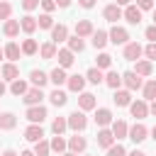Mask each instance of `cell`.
Listing matches in <instances>:
<instances>
[{
    "label": "cell",
    "mask_w": 156,
    "mask_h": 156,
    "mask_svg": "<svg viewBox=\"0 0 156 156\" xmlns=\"http://www.w3.org/2000/svg\"><path fill=\"white\" fill-rule=\"evenodd\" d=\"M20 156H37V154H34V151H22Z\"/></svg>",
    "instance_id": "680465c9"
},
{
    "label": "cell",
    "mask_w": 156,
    "mask_h": 156,
    "mask_svg": "<svg viewBox=\"0 0 156 156\" xmlns=\"http://www.w3.org/2000/svg\"><path fill=\"white\" fill-rule=\"evenodd\" d=\"M139 10H154V0H136Z\"/></svg>",
    "instance_id": "c3c4849f"
},
{
    "label": "cell",
    "mask_w": 156,
    "mask_h": 156,
    "mask_svg": "<svg viewBox=\"0 0 156 156\" xmlns=\"http://www.w3.org/2000/svg\"><path fill=\"white\" fill-rule=\"evenodd\" d=\"M129 24H139L141 22V10L136 7V5H127V10H124V15H122Z\"/></svg>",
    "instance_id": "8fae6325"
},
{
    "label": "cell",
    "mask_w": 156,
    "mask_h": 156,
    "mask_svg": "<svg viewBox=\"0 0 156 156\" xmlns=\"http://www.w3.org/2000/svg\"><path fill=\"white\" fill-rule=\"evenodd\" d=\"M129 112H132V117H136V119H144V117L149 115V105H146L144 100L129 102Z\"/></svg>",
    "instance_id": "52a82bcc"
},
{
    "label": "cell",
    "mask_w": 156,
    "mask_h": 156,
    "mask_svg": "<svg viewBox=\"0 0 156 156\" xmlns=\"http://www.w3.org/2000/svg\"><path fill=\"white\" fill-rule=\"evenodd\" d=\"M127 156H146V154H144V151H136V149H134V151H132V154H127Z\"/></svg>",
    "instance_id": "9f6ffc18"
},
{
    "label": "cell",
    "mask_w": 156,
    "mask_h": 156,
    "mask_svg": "<svg viewBox=\"0 0 156 156\" xmlns=\"http://www.w3.org/2000/svg\"><path fill=\"white\" fill-rule=\"evenodd\" d=\"M144 98L146 100H156V80H146L144 83Z\"/></svg>",
    "instance_id": "60d3db41"
},
{
    "label": "cell",
    "mask_w": 156,
    "mask_h": 156,
    "mask_svg": "<svg viewBox=\"0 0 156 156\" xmlns=\"http://www.w3.org/2000/svg\"><path fill=\"white\" fill-rule=\"evenodd\" d=\"M20 29H22V27H20V22H17V20H5V24H2V34H5V37H10V39H12V37H17V34H20Z\"/></svg>",
    "instance_id": "ac0fdd59"
},
{
    "label": "cell",
    "mask_w": 156,
    "mask_h": 156,
    "mask_svg": "<svg viewBox=\"0 0 156 156\" xmlns=\"http://www.w3.org/2000/svg\"><path fill=\"white\" fill-rule=\"evenodd\" d=\"M49 151H51V144H49V141L39 139V141L34 144V154H37V156H49Z\"/></svg>",
    "instance_id": "74e56055"
},
{
    "label": "cell",
    "mask_w": 156,
    "mask_h": 156,
    "mask_svg": "<svg viewBox=\"0 0 156 156\" xmlns=\"http://www.w3.org/2000/svg\"><path fill=\"white\" fill-rule=\"evenodd\" d=\"M41 5V0H22V7L24 10H34V7H39Z\"/></svg>",
    "instance_id": "681fc988"
},
{
    "label": "cell",
    "mask_w": 156,
    "mask_h": 156,
    "mask_svg": "<svg viewBox=\"0 0 156 156\" xmlns=\"http://www.w3.org/2000/svg\"><path fill=\"white\" fill-rule=\"evenodd\" d=\"M66 41H68V49H71L73 54H76V51H83V49H85V41H83V37H78V34H76V37H68Z\"/></svg>",
    "instance_id": "836d02e7"
},
{
    "label": "cell",
    "mask_w": 156,
    "mask_h": 156,
    "mask_svg": "<svg viewBox=\"0 0 156 156\" xmlns=\"http://www.w3.org/2000/svg\"><path fill=\"white\" fill-rule=\"evenodd\" d=\"M61 156H78V154H73V151H63Z\"/></svg>",
    "instance_id": "91938a15"
},
{
    "label": "cell",
    "mask_w": 156,
    "mask_h": 156,
    "mask_svg": "<svg viewBox=\"0 0 156 156\" xmlns=\"http://www.w3.org/2000/svg\"><path fill=\"white\" fill-rule=\"evenodd\" d=\"M151 136H154V141H156V127H154V129H151Z\"/></svg>",
    "instance_id": "6125c7cd"
},
{
    "label": "cell",
    "mask_w": 156,
    "mask_h": 156,
    "mask_svg": "<svg viewBox=\"0 0 156 156\" xmlns=\"http://www.w3.org/2000/svg\"><path fill=\"white\" fill-rule=\"evenodd\" d=\"M39 54H41V58L44 61H51V58H56V44L54 41H46V44H41V49H39Z\"/></svg>",
    "instance_id": "cb8c5ba5"
},
{
    "label": "cell",
    "mask_w": 156,
    "mask_h": 156,
    "mask_svg": "<svg viewBox=\"0 0 156 156\" xmlns=\"http://www.w3.org/2000/svg\"><path fill=\"white\" fill-rule=\"evenodd\" d=\"M141 54H144L141 44H136V41H127V44H124V58H127V61H136Z\"/></svg>",
    "instance_id": "5b68a950"
},
{
    "label": "cell",
    "mask_w": 156,
    "mask_h": 156,
    "mask_svg": "<svg viewBox=\"0 0 156 156\" xmlns=\"http://www.w3.org/2000/svg\"><path fill=\"white\" fill-rule=\"evenodd\" d=\"M2 56H5V49H2V46H0V58H2Z\"/></svg>",
    "instance_id": "be15d7a7"
},
{
    "label": "cell",
    "mask_w": 156,
    "mask_h": 156,
    "mask_svg": "<svg viewBox=\"0 0 156 156\" xmlns=\"http://www.w3.org/2000/svg\"><path fill=\"white\" fill-rule=\"evenodd\" d=\"M10 15H12V5L0 0V20H10Z\"/></svg>",
    "instance_id": "7bdbcfd3"
},
{
    "label": "cell",
    "mask_w": 156,
    "mask_h": 156,
    "mask_svg": "<svg viewBox=\"0 0 156 156\" xmlns=\"http://www.w3.org/2000/svg\"><path fill=\"white\" fill-rule=\"evenodd\" d=\"M27 119L34 122V124H41V122L46 119V107H41V105H32V107L27 110Z\"/></svg>",
    "instance_id": "3957f363"
},
{
    "label": "cell",
    "mask_w": 156,
    "mask_h": 156,
    "mask_svg": "<svg viewBox=\"0 0 156 156\" xmlns=\"http://www.w3.org/2000/svg\"><path fill=\"white\" fill-rule=\"evenodd\" d=\"M49 144H51V151H56V154H63V151L68 149V141H66L61 134H56V136H54Z\"/></svg>",
    "instance_id": "4dcf8cb0"
},
{
    "label": "cell",
    "mask_w": 156,
    "mask_h": 156,
    "mask_svg": "<svg viewBox=\"0 0 156 156\" xmlns=\"http://www.w3.org/2000/svg\"><path fill=\"white\" fill-rule=\"evenodd\" d=\"M154 24H156V10H154Z\"/></svg>",
    "instance_id": "e7e4bbea"
},
{
    "label": "cell",
    "mask_w": 156,
    "mask_h": 156,
    "mask_svg": "<svg viewBox=\"0 0 156 156\" xmlns=\"http://www.w3.org/2000/svg\"><path fill=\"white\" fill-rule=\"evenodd\" d=\"M2 156H17V154H15L12 149H7V151H2Z\"/></svg>",
    "instance_id": "6f0895ef"
},
{
    "label": "cell",
    "mask_w": 156,
    "mask_h": 156,
    "mask_svg": "<svg viewBox=\"0 0 156 156\" xmlns=\"http://www.w3.org/2000/svg\"><path fill=\"white\" fill-rule=\"evenodd\" d=\"M112 134H115V139H124V136H129V127H127V122H124V119H115V122H112Z\"/></svg>",
    "instance_id": "2e32d148"
},
{
    "label": "cell",
    "mask_w": 156,
    "mask_h": 156,
    "mask_svg": "<svg viewBox=\"0 0 156 156\" xmlns=\"http://www.w3.org/2000/svg\"><path fill=\"white\" fill-rule=\"evenodd\" d=\"M24 139H27V141H34V144H37L39 139H44V129H41V124H34V122H32V124L24 129Z\"/></svg>",
    "instance_id": "ba28073f"
},
{
    "label": "cell",
    "mask_w": 156,
    "mask_h": 156,
    "mask_svg": "<svg viewBox=\"0 0 156 156\" xmlns=\"http://www.w3.org/2000/svg\"><path fill=\"white\" fill-rule=\"evenodd\" d=\"M110 41V34L105 32V29H98V32H93V46L95 49H105V44Z\"/></svg>",
    "instance_id": "603a6c76"
},
{
    "label": "cell",
    "mask_w": 156,
    "mask_h": 156,
    "mask_svg": "<svg viewBox=\"0 0 156 156\" xmlns=\"http://www.w3.org/2000/svg\"><path fill=\"white\" fill-rule=\"evenodd\" d=\"M56 58H58V66H61V68H68V66H73V61H76L71 49H58Z\"/></svg>",
    "instance_id": "9a60e30c"
},
{
    "label": "cell",
    "mask_w": 156,
    "mask_h": 156,
    "mask_svg": "<svg viewBox=\"0 0 156 156\" xmlns=\"http://www.w3.org/2000/svg\"><path fill=\"white\" fill-rule=\"evenodd\" d=\"M0 156H2V154H0Z\"/></svg>",
    "instance_id": "003e7915"
},
{
    "label": "cell",
    "mask_w": 156,
    "mask_h": 156,
    "mask_svg": "<svg viewBox=\"0 0 156 156\" xmlns=\"http://www.w3.org/2000/svg\"><path fill=\"white\" fill-rule=\"evenodd\" d=\"M68 90L71 93H83V88H85V78L83 76H68Z\"/></svg>",
    "instance_id": "ffe728a7"
},
{
    "label": "cell",
    "mask_w": 156,
    "mask_h": 156,
    "mask_svg": "<svg viewBox=\"0 0 156 156\" xmlns=\"http://www.w3.org/2000/svg\"><path fill=\"white\" fill-rule=\"evenodd\" d=\"M2 78H5V80H10V83H12V80H17V78H20V68H17L12 61H10V63H5V66H2Z\"/></svg>",
    "instance_id": "d4e9b609"
},
{
    "label": "cell",
    "mask_w": 156,
    "mask_h": 156,
    "mask_svg": "<svg viewBox=\"0 0 156 156\" xmlns=\"http://www.w3.org/2000/svg\"><path fill=\"white\" fill-rule=\"evenodd\" d=\"M110 63H112V56L110 54H100L98 56V68H110Z\"/></svg>",
    "instance_id": "f6af8a7d"
},
{
    "label": "cell",
    "mask_w": 156,
    "mask_h": 156,
    "mask_svg": "<svg viewBox=\"0 0 156 156\" xmlns=\"http://www.w3.org/2000/svg\"><path fill=\"white\" fill-rule=\"evenodd\" d=\"M85 78H88V80H90V83H95V85H98V83H102V80H105V76H102V71H100V68H90V71H88V73H85Z\"/></svg>",
    "instance_id": "ab89813d"
},
{
    "label": "cell",
    "mask_w": 156,
    "mask_h": 156,
    "mask_svg": "<svg viewBox=\"0 0 156 156\" xmlns=\"http://www.w3.org/2000/svg\"><path fill=\"white\" fill-rule=\"evenodd\" d=\"M5 93H7V88H5V83H2V80H0V98H2V95H5Z\"/></svg>",
    "instance_id": "11a10c76"
},
{
    "label": "cell",
    "mask_w": 156,
    "mask_h": 156,
    "mask_svg": "<svg viewBox=\"0 0 156 156\" xmlns=\"http://www.w3.org/2000/svg\"><path fill=\"white\" fill-rule=\"evenodd\" d=\"M49 100H51V105H54V107H63V105L68 102L66 93H63V90H58V88H56V90H54V93L49 95Z\"/></svg>",
    "instance_id": "f1b7e54d"
},
{
    "label": "cell",
    "mask_w": 156,
    "mask_h": 156,
    "mask_svg": "<svg viewBox=\"0 0 156 156\" xmlns=\"http://www.w3.org/2000/svg\"><path fill=\"white\" fill-rule=\"evenodd\" d=\"M149 112H151V115H156V100H151V105H149Z\"/></svg>",
    "instance_id": "db71d44e"
},
{
    "label": "cell",
    "mask_w": 156,
    "mask_h": 156,
    "mask_svg": "<svg viewBox=\"0 0 156 156\" xmlns=\"http://www.w3.org/2000/svg\"><path fill=\"white\" fill-rule=\"evenodd\" d=\"M22 100L32 107V105H39V102L44 100V93H41V88H32V90H27V93H24V98H22Z\"/></svg>",
    "instance_id": "5bb4252c"
},
{
    "label": "cell",
    "mask_w": 156,
    "mask_h": 156,
    "mask_svg": "<svg viewBox=\"0 0 156 156\" xmlns=\"http://www.w3.org/2000/svg\"><path fill=\"white\" fill-rule=\"evenodd\" d=\"M27 90H29V88H27V83H24V80H20V78H17V80H12V85H10V93H12V95H24Z\"/></svg>",
    "instance_id": "8d00e7d4"
},
{
    "label": "cell",
    "mask_w": 156,
    "mask_h": 156,
    "mask_svg": "<svg viewBox=\"0 0 156 156\" xmlns=\"http://www.w3.org/2000/svg\"><path fill=\"white\" fill-rule=\"evenodd\" d=\"M85 146H88V141H85V136H78V132H76V136H71V139H68V149H71L73 154L85 151Z\"/></svg>",
    "instance_id": "e0dca14e"
},
{
    "label": "cell",
    "mask_w": 156,
    "mask_h": 156,
    "mask_svg": "<svg viewBox=\"0 0 156 156\" xmlns=\"http://www.w3.org/2000/svg\"><path fill=\"white\" fill-rule=\"evenodd\" d=\"M107 156H127V149H124L122 144H112V146L107 149Z\"/></svg>",
    "instance_id": "ee69618b"
},
{
    "label": "cell",
    "mask_w": 156,
    "mask_h": 156,
    "mask_svg": "<svg viewBox=\"0 0 156 156\" xmlns=\"http://www.w3.org/2000/svg\"><path fill=\"white\" fill-rule=\"evenodd\" d=\"M37 49H39V44H37L34 39H24V41H22V54L32 56V54H37Z\"/></svg>",
    "instance_id": "f35d334b"
},
{
    "label": "cell",
    "mask_w": 156,
    "mask_h": 156,
    "mask_svg": "<svg viewBox=\"0 0 156 156\" xmlns=\"http://www.w3.org/2000/svg\"><path fill=\"white\" fill-rule=\"evenodd\" d=\"M0 76H2V66H0Z\"/></svg>",
    "instance_id": "03108f58"
},
{
    "label": "cell",
    "mask_w": 156,
    "mask_h": 156,
    "mask_svg": "<svg viewBox=\"0 0 156 156\" xmlns=\"http://www.w3.org/2000/svg\"><path fill=\"white\" fill-rule=\"evenodd\" d=\"M15 124H17V117L12 112H2L0 115V129H15Z\"/></svg>",
    "instance_id": "1f68e13d"
},
{
    "label": "cell",
    "mask_w": 156,
    "mask_h": 156,
    "mask_svg": "<svg viewBox=\"0 0 156 156\" xmlns=\"http://www.w3.org/2000/svg\"><path fill=\"white\" fill-rule=\"evenodd\" d=\"M151 71H154L151 61H136V66H134V73H139V76H151Z\"/></svg>",
    "instance_id": "d590c367"
},
{
    "label": "cell",
    "mask_w": 156,
    "mask_h": 156,
    "mask_svg": "<svg viewBox=\"0 0 156 156\" xmlns=\"http://www.w3.org/2000/svg\"><path fill=\"white\" fill-rule=\"evenodd\" d=\"M95 122H98V127H107V124H112V112H110L107 107H100V110L95 112Z\"/></svg>",
    "instance_id": "44dd1931"
},
{
    "label": "cell",
    "mask_w": 156,
    "mask_h": 156,
    "mask_svg": "<svg viewBox=\"0 0 156 156\" xmlns=\"http://www.w3.org/2000/svg\"><path fill=\"white\" fill-rule=\"evenodd\" d=\"M93 32H95V27H93L90 20H78L76 22V34L78 37H93Z\"/></svg>",
    "instance_id": "7c38bea8"
},
{
    "label": "cell",
    "mask_w": 156,
    "mask_h": 156,
    "mask_svg": "<svg viewBox=\"0 0 156 156\" xmlns=\"http://www.w3.org/2000/svg\"><path fill=\"white\" fill-rule=\"evenodd\" d=\"M110 41L117 46V44H127L129 41V32L124 29V27H112L110 29Z\"/></svg>",
    "instance_id": "277c9868"
},
{
    "label": "cell",
    "mask_w": 156,
    "mask_h": 156,
    "mask_svg": "<svg viewBox=\"0 0 156 156\" xmlns=\"http://www.w3.org/2000/svg\"><path fill=\"white\" fill-rule=\"evenodd\" d=\"M78 107H80L83 112H85V110H93V107H95V95H93V93H80Z\"/></svg>",
    "instance_id": "484cf974"
},
{
    "label": "cell",
    "mask_w": 156,
    "mask_h": 156,
    "mask_svg": "<svg viewBox=\"0 0 156 156\" xmlns=\"http://www.w3.org/2000/svg\"><path fill=\"white\" fill-rule=\"evenodd\" d=\"M144 34H146V39H149V41H156V24L146 27V32H144Z\"/></svg>",
    "instance_id": "f907efd6"
},
{
    "label": "cell",
    "mask_w": 156,
    "mask_h": 156,
    "mask_svg": "<svg viewBox=\"0 0 156 156\" xmlns=\"http://www.w3.org/2000/svg\"><path fill=\"white\" fill-rule=\"evenodd\" d=\"M56 5H58V7H68V5H71V0H56Z\"/></svg>",
    "instance_id": "f5cc1de1"
},
{
    "label": "cell",
    "mask_w": 156,
    "mask_h": 156,
    "mask_svg": "<svg viewBox=\"0 0 156 156\" xmlns=\"http://www.w3.org/2000/svg\"><path fill=\"white\" fill-rule=\"evenodd\" d=\"M115 105H119V107H127L129 102H132V95H129V90H115Z\"/></svg>",
    "instance_id": "f546056e"
},
{
    "label": "cell",
    "mask_w": 156,
    "mask_h": 156,
    "mask_svg": "<svg viewBox=\"0 0 156 156\" xmlns=\"http://www.w3.org/2000/svg\"><path fill=\"white\" fill-rule=\"evenodd\" d=\"M146 134H149V129H146L141 122H136L134 127H129V139H132L134 144H141V141L146 139Z\"/></svg>",
    "instance_id": "8992f818"
},
{
    "label": "cell",
    "mask_w": 156,
    "mask_h": 156,
    "mask_svg": "<svg viewBox=\"0 0 156 156\" xmlns=\"http://www.w3.org/2000/svg\"><path fill=\"white\" fill-rule=\"evenodd\" d=\"M66 127H68V117H56V119L51 122V132H54V134H63Z\"/></svg>",
    "instance_id": "e575fe53"
},
{
    "label": "cell",
    "mask_w": 156,
    "mask_h": 156,
    "mask_svg": "<svg viewBox=\"0 0 156 156\" xmlns=\"http://www.w3.org/2000/svg\"><path fill=\"white\" fill-rule=\"evenodd\" d=\"M20 54H22V46H17L15 41H10V44H5V56L15 63L17 58H20Z\"/></svg>",
    "instance_id": "83f0119b"
},
{
    "label": "cell",
    "mask_w": 156,
    "mask_h": 156,
    "mask_svg": "<svg viewBox=\"0 0 156 156\" xmlns=\"http://www.w3.org/2000/svg\"><path fill=\"white\" fill-rule=\"evenodd\" d=\"M144 54H146L149 61H156V41H149V46L144 49Z\"/></svg>",
    "instance_id": "bcb514c9"
},
{
    "label": "cell",
    "mask_w": 156,
    "mask_h": 156,
    "mask_svg": "<svg viewBox=\"0 0 156 156\" xmlns=\"http://www.w3.org/2000/svg\"><path fill=\"white\" fill-rule=\"evenodd\" d=\"M68 127H71L73 132H83V129L88 127V117L83 115V110H76V112L68 115Z\"/></svg>",
    "instance_id": "6da1fadb"
},
{
    "label": "cell",
    "mask_w": 156,
    "mask_h": 156,
    "mask_svg": "<svg viewBox=\"0 0 156 156\" xmlns=\"http://www.w3.org/2000/svg\"><path fill=\"white\" fill-rule=\"evenodd\" d=\"M95 139H98V146H102V149H110V146L115 144V134H112V129H105V127L98 132Z\"/></svg>",
    "instance_id": "9c48e42d"
},
{
    "label": "cell",
    "mask_w": 156,
    "mask_h": 156,
    "mask_svg": "<svg viewBox=\"0 0 156 156\" xmlns=\"http://www.w3.org/2000/svg\"><path fill=\"white\" fill-rule=\"evenodd\" d=\"M117 5H129V0H117Z\"/></svg>",
    "instance_id": "94428289"
},
{
    "label": "cell",
    "mask_w": 156,
    "mask_h": 156,
    "mask_svg": "<svg viewBox=\"0 0 156 156\" xmlns=\"http://www.w3.org/2000/svg\"><path fill=\"white\" fill-rule=\"evenodd\" d=\"M20 27H22V32H24V34H32V32L39 27V22H37V17H32V15H24V17H22V22H20Z\"/></svg>",
    "instance_id": "7402d4cb"
},
{
    "label": "cell",
    "mask_w": 156,
    "mask_h": 156,
    "mask_svg": "<svg viewBox=\"0 0 156 156\" xmlns=\"http://www.w3.org/2000/svg\"><path fill=\"white\" fill-rule=\"evenodd\" d=\"M122 83L127 85V90H139V88L144 85L141 76H139V73H134V71H127V73L122 76Z\"/></svg>",
    "instance_id": "7a4b0ae2"
},
{
    "label": "cell",
    "mask_w": 156,
    "mask_h": 156,
    "mask_svg": "<svg viewBox=\"0 0 156 156\" xmlns=\"http://www.w3.org/2000/svg\"><path fill=\"white\" fill-rule=\"evenodd\" d=\"M68 39V27L66 24H54L51 27V41L58 44V41H66Z\"/></svg>",
    "instance_id": "4fadbf2b"
},
{
    "label": "cell",
    "mask_w": 156,
    "mask_h": 156,
    "mask_svg": "<svg viewBox=\"0 0 156 156\" xmlns=\"http://www.w3.org/2000/svg\"><path fill=\"white\" fill-rule=\"evenodd\" d=\"M122 15H124V12H122V7H119L117 2H115V5H107V7L102 10V17H105L107 22H117Z\"/></svg>",
    "instance_id": "30bf717a"
},
{
    "label": "cell",
    "mask_w": 156,
    "mask_h": 156,
    "mask_svg": "<svg viewBox=\"0 0 156 156\" xmlns=\"http://www.w3.org/2000/svg\"><path fill=\"white\" fill-rule=\"evenodd\" d=\"M29 78H32L34 88H44V85H46V80H49V76H46L44 71H39V68H34V71L29 73Z\"/></svg>",
    "instance_id": "4316f807"
},
{
    "label": "cell",
    "mask_w": 156,
    "mask_h": 156,
    "mask_svg": "<svg viewBox=\"0 0 156 156\" xmlns=\"http://www.w3.org/2000/svg\"><path fill=\"white\" fill-rule=\"evenodd\" d=\"M80 2V7H85V10H90L93 5H95V0H78Z\"/></svg>",
    "instance_id": "816d5d0a"
},
{
    "label": "cell",
    "mask_w": 156,
    "mask_h": 156,
    "mask_svg": "<svg viewBox=\"0 0 156 156\" xmlns=\"http://www.w3.org/2000/svg\"><path fill=\"white\" fill-rule=\"evenodd\" d=\"M37 22H39V27H41V29H51V27H54V20H51V15H49V12L39 15V20H37Z\"/></svg>",
    "instance_id": "b9f144b4"
},
{
    "label": "cell",
    "mask_w": 156,
    "mask_h": 156,
    "mask_svg": "<svg viewBox=\"0 0 156 156\" xmlns=\"http://www.w3.org/2000/svg\"><path fill=\"white\" fill-rule=\"evenodd\" d=\"M41 7H44V12H54L58 5H56V0H41Z\"/></svg>",
    "instance_id": "7dc6e473"
},
{
    "label": "cell",
    "mask_w": 156,
    "mask_h": 156,
    "mask_svg": "<svg viewBox=\"0 0 156 156\" xmlns=\"http://www.w3.org/2000/svg\"><path fill=\"white\" fill-rule=\"evenodd\" d=\"M105 83H107V88H112V90H117V88L122 85V76H119L117 71H110V73L105 76Z\"/></svg>",
    "instance_id": "d6a6232c"
},
{
    "label": "cell",
    "mask_w": 156,
    "mask_h": 156,
    "mask_svg": "<svg viewBox=\"0 0 156 156\" xmlns=\"http://www.w3.org/2000/svg\"><path fill=\"white\" fill-rule=\"evenodd\" d=\"M49 80H51L56 88H58V85H63V83L68 80V76H66V68H61V66H58V68H54V71L49 73Z\"/></svg>",
    "instance_id": "d6986e66"
}]
</instances>
